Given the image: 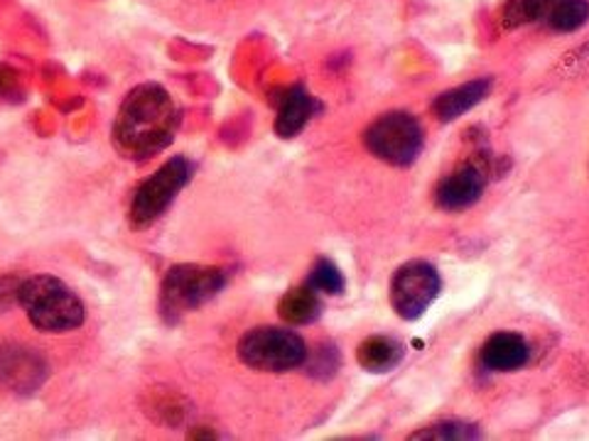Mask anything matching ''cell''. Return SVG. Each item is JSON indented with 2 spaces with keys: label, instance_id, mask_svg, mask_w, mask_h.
Listing matches in <instances>:
<instances>
[{
  "label": "cell",
  "instance_id": "cell-1",
  "mask_svg": "<svg viewBox=\"0 0 589 441\" xmlns=\"http://www.w3.org/2000/svg\"><path fill=\"white\" fill-rule=\"evenodd\" d=\"M177 126L179 110L165 86L140 84L118 108L111 140L121 157L146 163L173 145Z\"/></svg>",
  "mask_w": 589,
  "mask_h": 441
},
{
  "label": "cell",
  "instance_id": "cell-2",
  "mask_svg": "<svg viewBox=\"0 0 589 441\" xmlns=\"http://www.w3.org/2000/svg\"><path fill=\"white\" fill-rule=\"evenodd\" d=\"M16 294L30 324L45 334H69L84 324V304L79 294L59 277H28L20 282Z\"/></svg>",
  "mask_w": 589,
  "mask_h": 441
},
{
  "label": "cell",
  "instance_id": "cell-3",
  "mask_svg": "<svg viewBox=\"0 0 589 441\" xmlns=\"http://www.w3.org/2000/svg\"><path fill=\"white\" fill-rule=\"evenodd\" d=\"M226 285V277L219 267L183 263L170 267L163 280L160 312L165 322H179L183 314L199 310L202 304L214 300Z\"/></svg>",
  "mask_w": 589,
  "mask_h": 441
},
{
  "label": "cell",
  "instance_id": "cell-4",
  "mask_svg": "<svg viewBox=\"0 0 589 441\" xmlns=\"http://www.w3.org/2000/svg\"><path fill=\"white\" fill-rule=\"evenodd\" d=\"M238 359L263 373H287L307 361V346L291 329L261 326L238 343Z\"/></svg>",
  "mask_w": 589,
  "mask_h": 441
},
{
  "label": "cell",
  "instance_id": "cell-5",
  "mask_svg": "<svg viewBox=\"0 0 589 441\" xmlns=\"http://www.w3.org/2000/svg\"><path fill=\"white\" fill-rule=\"evenodd\" d=\"M364 143L371 155L395 167H408L413 165L420 150H423L425 135L420 128L418 118L403 110H393V114L381 116L369 126Z\"/></svg>",
  "mask_w": 589,
  "mask_h": 441
},
{
  "label": "cell",
  "instance_id": "cell-6",
  "mask_svg": "<svg viewBox=\"0 0 589 441\" xmlns=\"http://www.w3.org/2000/svg\"><path fill=\"white\" fill-rule=\"evenodd\" d=\"M192 177V165L185 157H173L155 171L153 177L140 184L134 204H130V220L134 226L146 228L153 220H158L167 208L173 206L177 194L185 189V184Z\"/></svg>",
  "mask_w": 589,
  "mask_h": 441
},
{
  "label": "cell",
  "instance_id": "cell-7",
  "mask_svg": "<svg viewBox=\"0 0 589 441\" xmlns=\"http://www.w3.org/2000/svg\"><path fill=\"white\" fill-rule=\"evenodd\" d=\"M438 270L425 261H411L395 270L391 280V306L405 322H415L440 294Z\"/></svg>",
  "mask_w": 589,
  "mask_h": 441
},
{
  "label": "cell",
  "instance_id": "cell-8",
  "mask_svg": "<svg viewBox=\"0 0 589 441\" xmlns=\"http://www.w3.org/2000/svg\"><path fill=\"white\" fill-rule=\"evenodd\" d=\"M487 179L489 167L479 159H469L438 184L435 202L444 212H462L482 199Z\"/></svg>",
  "mask_w": 589,
  "mask_h": 441
},
{
  "label": "cell",
  "instance_id": "cell-9",
  "mask_svg": "<svg viewBox=\"0 0 589 441\" xmlns=\"http://www.w3.org/2000/svg\"><path fill=\"white\" fill-rule=\"evenodd\" d=\"M45 380V363L26 346L0 349V383L13 390H35Z\"/></svg>",
  "mask_w": 589,
  "mask_h": 441
},
{
  "label": "cell",
  "instance_id": "cell-10",
  "mask_svg": "<svg viewBox=\"0 0 589 441\" xmlns=\"http://www.w3.org/2000/svg\"><path fill=\"white\" fill-rule=\"evenodd\" d=\"M489 91H491V79H474L462 86H454V89L440 94L435 101H432V114H435L438 120L442 122L457 120L460 116H464L469 108L482 104Z\"/></svg>",
  "mask_w": 589,
  "mask_h": 441
},
{
  "label": "cell",
  "instance_id": "cell-11",
  "mask_svg": "<svg viewBox=\"0 0 589 441\" xmlns=\"http://www.w3.org/2000/svg\"><path fill=\"white\" fill-rule=\"evenodd\" d=\"M528 343L519 334H509V331H501V334H494L482 349V363L489 367V371H499V373H509V371H519L528 363Z\"/></svg>",
  "mask_w": 589,
  "mask_h": 441
},
{
  "label": "cell",
  "instance_id": "cell-12",
  "mask_svg": "<svg viewBox=\"0 0 589 441\" xmlns=\"http://www.w3.org/2000/svg\"><path fill=\"white\" fill-rule=\"evenodd\" d=\"M315 110H317L315 98L297 86V89L283 96V101L278 106V116H275V133H278L281 138H295V135L312 120V116H315Z\"/></svg>",
  "mask_w": 589,
  "mask_h": 441
},
{
  "label": "cell",
  "instance_id": "cell-13",
  "mask_svg": "<svg viewBox=\"0 0 589 441\" xmlns=\"http://www.w3.org/2000/svg\"><path fill=\"white\" fill-rule=\"evenodd\" d=\"M405 346L393 336H369L356 351V361L366 373H389L403 361Z\"/></svg>",
  "mask_w": 589,
  "mask_h": 441
},
{
  "label": "cell",
  "instance_id": "cell-14",
  "mask_svg": "<svg viewBox=\"0 0 589 441\" xmlns=\"http://www.w3.org/2000/svg\"><path fill=\"white\" fill-rule=\"evenodd\" d=\"M278 314L283 322L293 326H305L317 322L322 314V302L317 297V290H312L310 285L287 290L278 304Z\"/></svg>",
  "mask_w": 589,
  "mask_h": 441
},
{
  "label": "cell",
  "instance_id": "cell-15",
  "mask_svg": "<svg viewBox=\"0 0 589 441\" xmlns=\"http://www.w3.org/2000/svg\"><path fill=\"white\" fill-rule=\"evenodd\" d=\"M560 0H509L501 10V22L507 30L523 28L528 22L546 20L550 10L556 8Z\"/></svg>",
  "mask_w": 589,
  "mask_h": 441
},
{
  "label": "cell",
  "instance_id": "cell-16",
  "mask_svg": "<svg viewBox=\"0 0 589 441\" xmlns=\"http://www.w3.org/2000/svg\"><path fill=\"white\" fill-rule=\"evenodd\" d=\"M589 20V0H560L546 18L548 28L556 32H575Z\"/></svg>",
  "mask_w": 589,
  "mask_h": 441
},
{
  "label": "cell",
  "instance_id": "cell-17",
  "mask_svg": "<svg viewBox=\"0 0 589 441\" xmlns=\"http://www.w3.org/2000/svg\"><path fill=\"white\" fill-rule=\"evenodd\" d=\"M307 285L317 292L324 294H342L344 292V277L327 257H320V261L312 265V273L307 277Z\"/></svg>",
  "mask_w": 589,
  "mask_h": 441
},
{
  "label": "cell",
  "instance_id": "cell-18",
  "mask_svg": "<svg viewBox=\"0 0 589 441\" xmlns=\"http://www.w3.org/2000/svg\"><path fill=\"white\" fill-rule=\"evenodd\" d=\"M472 437H477V429L469 424H460V422L435 424V427L420 429V432L413 434V439H472Z\"/></svg>",
  "mask_w": 589,
  "mask_h": 441
},
{
  "label": "cell",
  "instance_id": "cell-19",
  "mask_svg": "<svg viewBox=\"0 0 589 441\" xmlns=\"http://www.w3.org/2000/svg\"><path fill=\"white\" fill-rule=\"evenodd\" d=\"M558 74H562V77H582V74H589V42L565 55L558 65Z\"/></svg>",
  "mask_w": 589,
  "mask_h": 441
}]
</instances>
